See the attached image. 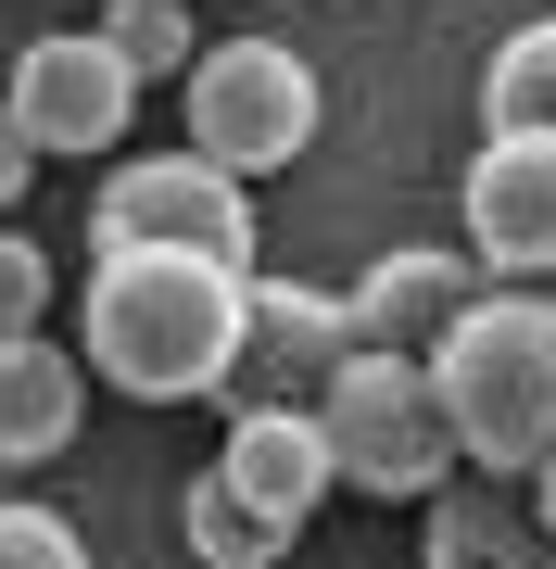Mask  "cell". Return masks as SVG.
I'll return each mask as SVG.
<instances>
[{"mask_svg":"<svg viewBox=\"0 0 556 569\" xmlns=\"http://www.w3.org/2000/svg\"><path fill=\"white\" fill-rule=\"evenodd\" d=\"M102 39H114V63H127L140 89H152V77L190 89V63H203V39H190V0H114Z\"/></svg>","mask_w":556,"mask_h":569,"instance_id":"9a60e30c","label":"cell"},{"mask_svg":"<svg viewBox=\"0 0 556 569\" xmlns=\"http://www.w3.org/2000/svg\"><path fill=\"white\" fill-rule=\"evenodd\" d=\"M89 418V367L51 342V329H26V342H0V468H39L77 443Z\"/></svg>","mask_w":556,"mask_h":569,"instance_id":"8fae6325","label":"cell"},{"mask_svg":"<svg viewBox=\"0 0 556 569\" xmlns=\"http://www.w3.org/2000/svg\"><path fill=\"white\" fill-rule=\"evenodd\" d=\"M215 481L241 493V507H266L279 531H304V519L342 493V468H330V430H316L304 406H241V418H228Z\"/></svg>","mask_w":556,"mask_h":569,"instance_id":"9c48e42d","label":"cell"},{"mask_svg":"<svg viewBox=\"0 0 556 569\" xmlns=\"http://www.w3.org/2000/svg\"><path fill=\"white\" fill-rule=\"evenodd\" d=\"M190 13H215V0H190Z\"/></svg>","mask_w":556,"mask_h":569,"instance_id":"7402d4cb","label":"cell"},{"mask_svg":"<svg viewBox=\"0 0 556 569\" xmlns=\"http://www.w3.org/2000/svg\"><path fill=\"white\" fill-rule=\"evenodd\" d=\"M455 216H468V253L494 291H532L556 266V140H518V127H481L468 178H455Z\"/></svg>","mask_w":556,"mask_h":569,"instance_id":"52a82bcc","label":"cell"},{"mask_svg":"<svg viewBox=\"0 0 556 569\" xmlns=\"http://www.w3.org/2000/svg\"><path fill=\"white\" fill-rule=\"evenodd\" d=\"M532 519H544V545H556V468H544V481H532Z\"/></svg>","mask_w":556,"mask_h":569,"instance_id":"d6986e66","label":"cell"},{"mask_svg":"<svg viewBox=\"0 0 556 569\" xmlns=\"http://www.w3.org/2000/svg\"><path fill=\"white\" fill-rule=\"evenodd\" d=\"M89 241L102 253H203V266H241L253 279V190L203 152H140L102 178L89 203Z\"/></svg>","mask_w":556,"mask_h":569,"instance_id":"5b68a950","label":"cell"},{"mask_svg":"<svg viewBox=\"0 0 556 569\" xmlns=\"http://www.w3.org/2000/svg\"><path fill=\"white\" fill-rule=\"evenodd\" d=\"M367 355L354 342V305L342 291H304V279H253V317H241V367H228V392L241 406H330V380Z\"/></svg>","mask_w":556,"mask_h":569,"instance_id":"ba28073f","label":"cell"},{"mask_svg":"<svg viewBox=\"0 0 556 569\" xmlns=\"http://www.w3.org/2000/svg\"><path fill=\"white\" fill-rule=\"evenodd\" d=\"M532 545H544V519L532 507H494V481L431 507V569H518Z\"/></svg>","mask_w":556,"mask_h":569,"instance_id":"4fadbf2b","label":"cell"},{"mask_svg":"<svg viewBox=\"0 0 556 569\" xmlns=\"http://www.w3.org/2000/svg\"><path fill=\"white\" fill-rule=\"evenodd\" d=\"M39 164H51V152L26 140V114H13V102H0V216L26 203V178H39Z\"/></svg>","mask_w":556,"mask_h":569,"instance_id":"ac0fdd59","label":"cell"},{"mask_svg":"<svg viewBox=\"0 0 556 569\" xmlns=\"http://www.w3.org/2000/svg\"><path fill=\"white\" fill-rule=\"evenodd\" d=\"M304 140H316V63L291 39H203V63H190V152L253 190Z\"/></svg>","mask_w":556,"mask_h":569,"instance_id":"277c9868","label":"cell"},{"mask_svg":"<svg viewBox=\"0 0 556 569\" xmlns=\"http://www.w3.org/2000/svg\"><path fill=\"white\" fill-rule=\"evenodd\" d=\"M39 317H51V253L26 228H0V342H26Z\"/></svg>","mask_w":556,"mask_h":569,"instance_id":"2e32d148","label":"cell"},{"mask_svg":"<svg viewBox=\"0 0 556 569\" xmlns=\"http://www.w3.org/2000/svg\"><path fill=\"white\" fill-rule=\"evenodd\" d=\"M431 380H443V418H455V443H468L481 481H544L556 468V305L481 291L443 329Z\"/></svg>","mask_w":556,"mask_h":569,"instance_id":"7a4b0ae2","label":"cell"},{"mask_svg":"<svg viewBox=\"0 0 556 569\" xmlns=\"http://www.w3.org/2000/svg\"><path fill=\"white\" fill-rule=\"evenodd\" d=\"M178 531H190V569H279V557H291V531H279L266 507H241L215 468L178 493Z\"/></svg>","mask_w":556,"mask_h":569,"instance_id":"7c38bea8","label":"cell"},{"mask_svg":"<svg viewBox=\"0 0 556 569\" xmlns=\"http://www.w3.org/2000/svg\"><path fill=\"white\" fill-rule=\"evenodd\" d=\"M481 114L518 127V140H556V13L518 26V39L494 51V77H481Z\"/></svg>","mask_w":556,"mask_h":569,"instance_id":"5bb4252c","label":"cell"},{"mask_svg":"<svg viewBox=\"0 0 556 569\" xmlns=\"http://www.w3.org/2000/svg\"><path fill=\"white\" fill-rule=\"evenodd\" d=\"M0 569H89V545L51 507H0Z\"/></svg>","mask_w":556,"mask_h":569,"instance_id":"e0dca14e","label":"cell"},{"mask_svg":"<svg viewBox=\"0 0 556 569\" xmlns=\"http://www.w3.org/2000/svg\"><path fill=\"white\" fill-rule=\"evenodd\" d=\"M316 430H330V468L354 493H380V507H392V493H405V507H443L455 468H468L431 355H354L330 380V406H316Z\"/></svg>","mask_w":556,"mask_h":569,"instance_id":"3957f363","label":"cell"},{"mask_svg":"<svg viewBox=\"0 0 556 569\" xmlns=\"http://www.w3.org/2000/svg\"><path fill=\"white\" fill-rule=\"evenodd\" d=\"M241 317L253 279L203 253H89V380L140 392V406H190V392H228L241 367Z\"/></svg>","mask_w":556,"mask_h":569,"instance_id":"6da1fadb","label":"cell"},{"mask_svg":"<svg viewBox=\"0 0 556 569\" xmlns=\"http://www.w3.org/2000/svg\"><path fill=\"white\" fill-rule=\"evenodd\" d=\"M518 569H556V545H532V557H518Z\"/></svg>","mask_w":556,"mask_h":569,"instance_id":"44dd1931","label":"cell"},{"mask_svg":"<svg viewBox=\"0 0 556 569\" xmlns=\"http://www.w3.org/2000/svg\"><path fill=\"white\" fill-rule=\"evenodd\" d=\"M481 291H494L481 253H380L342 305H354V342H367V355H443V329L468 317Z\"/></svg>","mask_w":556,"mask_h":569,"instance_id":"30bf717a","label":"cell"},{"mask_svg":"<svg viewBox=\"0 0 556 569\" xmlns=\"http://www.w3.org/2000/svg\"><path fill=\"white\" fill-rule=\"evenodd\" d=\"M532 305H556V266H544V279H532Z\"/></svg>","mask_w":556,"mask_h":569,"instance_id":"ffe728a7","label":"cell"},{"mask_svg":"<svg viewBox=\"0 0 556 569\" xmlns=\"http://www.w3.org/2000/svg\"><path fill=\"white\" fill-rule=\"evenodd\" d=\"M0 102L26 114V140L39 152H114L127 140V114H140V77L114 63L102 26H51V39H26L13 51V77H0Z\"/></svg>","mask_w":556,"mask_h":569,"instance_id":"8992f818","label":"cell"}]
</instances>
